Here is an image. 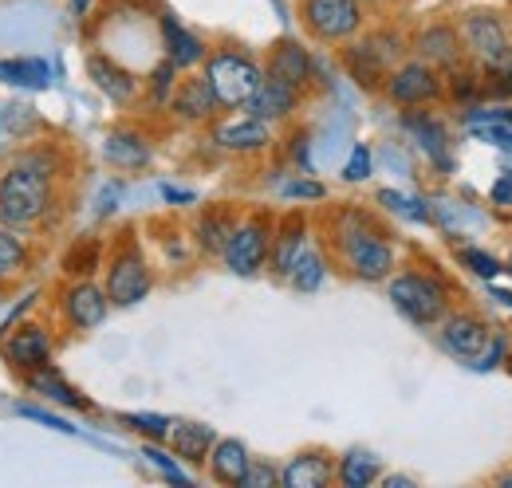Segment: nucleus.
Segmentation results:
<instances>
[{
	"mask_svg": "<svg viewBox=\"0 0 512 488\" xmlns=\"http://www.w3.org/2000/svg\"><path fill=\"white\" fill-rule=\"evenodd\" d=\"M142 457H146V461H150L166 481H174V485H190V477L178 469V461H174L166 449H158V441H146V445H142Z\"/></svg>",
	"mask_w": 512,
	"mask_h": 488,
	"instance_id": "nucleus-37",
	"label": "nucleus"
},
{
	"mask_svg": "<svg viewBox=\"0 0 512 488\" xmlns=\"http://www.w3.org/2000/svg\"><path fill=\"white\" fill-rule=\"evenodd\" d=\"M335 477L347 488H367L383 477V461H379L375 453H367V449H351V453H343V461L335 465Z\"/></svg>",
	"mask_w": 512,
	"mask_h": 488,
	"instance_id": "nucleus-29",
	"label": "nucleus"
},
{
	"mask_svg": "<svg viewBox=\"0 0 512 488\" xmlns=\"http://www.w3.org/2000/svg\"><path fill=\"white\" fill-rule=\"evenodd\" d=\"M359 4H375V0H359Z\"/></svg>",
	"mask_w": 512,
	"mask_h": 488,
	"instance_id": "nucleus-51",
	"label": "nucleus"
},
{
	"mask_svg": "<svg viewBox=\"0 0 512 488\" xmlns=\"http://www.w3.org/2000/svg\"><path fill=\"white\" fill-rule=\"evenodd\" d=\"M162 197H166L170 205H190V201H197L190 189H174V185H162Z\"/></svg>",
	"mask_w": 512,
	"mask_h": 488,
	"instance_id": "nucleus-46",
	"label": "nucleus"
},
{
	"mask_svg": "<svg viewBox=\"0 0 512 488\" xmlns=\"http://www.w3.org/2000/svg\"><path fill=\"white\" fill-rule=\"evenodd\" d=\"M505 272H509V276H512V256H509V264H505Z\"/></svg>",
	"mask_w": 512,
	"mask_h": 488,
	"instance_id": "nucleus-50",
	"label": "nucleus"
},
{
	"mask_svg": "<svg viewBox=\"0 0 512 488\" xmlns=\"http://www.w3.org/2000/svg\"><path fill=\"white\" fill-rule=\"evenodd\" d=\"M446 83L438 75V67H430L426 60H406L398 67H390L383 83V95L394 107H426L434 99H442Z\"/></svg>",
	"mask_w": 512,
	"mask_h": 488,
	"instance_id": "nucleus-9",
	"label": "nucleus"
},
{
	"mask_svg": "<svg viewBox=\"0 0 512 488\" xmlns=\"http://www.w3.org/2000/svg\"><path fill=\"white\" fill-rule=\"evenodd\" d=\"M300 91H292L288 83H280V79H260V87H256V95L245 103V111L249 115H256L260 122H284V119H292L296 115V107H300Z\"/></svg>",
	"mask_w": 512,
	"mask_h": 488,
	"instance_id": "nucleus-21",
	"label": "nucleus"
},
{
	"mask_svg": "<svg viewBox=\"0 0 512 488\" xmlns=\"http://www.w3.org/2000/svg\"><path fill=\"white\" fill-rule=\"evenodd\" d=\"M103 252H107V244L99 241V237H91V233L79 237V241L64 252V276H71V280L95 276V272L103 268Z\"/></svg>",
	"mask_w": 512,
	"mask_h": 488,
	"instance_id": "nucleus-30",
	"label": "nucleus"
},
{
	"mask_svg": "<svg viewBox=\"0 0 512 488\" xmlns=\"http://www.w3.org/2000/svg\"><path fill=\"white\" fill-rule=\"evenodd\" d=\"M323 276H327V260H323V252L320 248H312V244H304L300 256H296V264H292V272H288V284H292L296 292L312 296V292L323 284Z\"/></svg>",
	"mask_w": 512,
	"mask_h": 488,
	"instance_id": "nucleus-31",
	"label": "nucleus"
},
{
	"mask_svg": "<svg viewBox=\"0 0 512 488\" xmlns=\"http://www.w3.org/2000/svg\"><path fill=\"white\" fill-rule=\"evenodd\" d=\"M284 197H300V201H323L327 189L320 182H288L284 185Z\"/></svg>",
	"mask_w": 512,
	"mask_h": 488,
	"instance_id": "nucleus-44",
	"label": "nucleus"
},
{
	"mask_svg": "<svg viewBox=\"0 0 512 488\" xmlns=\"http://www.w3.org/2000/svg\"><path fill=\"white\" fill-rule=\"evenodd\" d=\"M87 79H91L111 103H119V107L134 103V95H138V79H134L115 56H107V52H91V56H87Z\"/></svg>",
	"mask_w": 512,
	"mask_h": 488,
	"instance_id": "nucleus-17",
	"label": "nucleus"
},
{
	"mask_svg": "<svg viewBox=\"0 0 512 488\" xmlns=\"http://www.w3.org/2000/svg\"><path fill=\"white\" fill-rule=\"evenodd\" d=\"M402 126L418 138V146L426 150V158H434L442 170H449V134H446V126L438 122V115H426V111H410V107H406Z\"/></svg>",
	"mask_w": 512,
	"mask_h": 488,
	"instance_id": "nucleus-26",
	"label": "nucleus"
},
{
	"mask_svg": "<svg viewBox=\"0 0 512 488\" xmlns=\"http://www.w3.org/2000/svg\"><path fill=\"white\" fill-rule=\"evenodd\" d=\"M249 461H253V457H249V445H245L241 437H217L213 449H209V457H205L209 477H213L217 485H229V488L241 485Z\"/></svg>",
	"mask_w": 512,
	"mask_h": 488,
	"instance_id": "nucleus-22",
	"label": "nucleus"
},
{
	"mask_svg": "<svg viewBox=\"0 0 512 488\" xmlns=\"http://www.w3.org/2000/svg\"><path fill=\"white\" fill-rule=\"evenodd\" d=\"M457 256H461V264H465L469 272H477L481 280H497V276L505 272V264H501L497 256H489V252H481V248H461Z\"/></svg>",
	"mask_w": 512,
	"mask_h": 488,
	"instance_id": "nucleus-38",
	"label": "nucleus"
},
{
	"mask_svg": "<svg viewBox=\"0 0 512 488\" xmlns=\"http://www.w3.org/2000/svg\"><path fill=\"white\" fill-rule=\"evenodd\" d=\"M272 485H280V469L253 457L249 469H245V477H241V488H272Z\"/></svg>",
	"mask_w": 512,
	"mask_h": 488,
	"instance_id": "nucleus-41",
	"label": "nucleus"
},
{
	"mask_svg": "<svg viewBox=\"0 0 512 488\" xmlns=\"http://www.w3.org/2000/svg\"><path fill=\"white\" fill-rule=\"evenodd\" d=\"M24 382H28V390L44 394L48 402H60V406H67V410H91V398H83V394H79V390H75L52 363L40 366V370H32V374H24Z\"/></svg>",
	"mask_w": 512,
	"mask_h": 488,
	"instance_id": "nucleus-27",
	"label": "nucleus"
},
{
	"mask_svg": "<svg viewBox=\"0 0 512 488\" xmlns=\"http://www.w3.org/2000/svg\"><path fill=\"white\" fill-rule=\"evenodd\" d=\"M414 52H418V60H426L438 71H449V67H457V63L465 60V44H461V32L453 24L422 28L418 40H414Z\"/></svg>",
	"mask_w": 512,
	"mask_h": 488,
	"instance_id": "nucleus-18",
	"label": "nucleus"
},
{
	"mask_svg": "<svg viewBox=\"0 0 512 488\" xmlns=\"http://www.w3.org/2000/svg\"><path fill=\"white\" fill-rule=\"evenodd\" d=\"M103 154H107V162H111L115 170H142V166H150L154 146H150V138H146V134L130 130V126H119V130H111V134H107Z\"/></svg>",
	"mask_w": 512,
	"mask_h": 488,
	"instance_id": "nucleus-23",
	"label": "nucleus"
},
{
	"mask_svg": "<svg viewBox=\"0 0 512 488\" xmlns=\"http://www.w3.org/2000/svg\"><path fill=\"white\" fill-rule=\"evenodd\" d=\"M300 24L320 44H347L363 32L367 12L359 0H300Z\"/></svg>",
	"mask_w": 512,
	"mask_h": 488,
	"instance_id": "nucleus-7",
	"label": "nucleus"
},
{
	"mask_svg": "<svg viewBox=\"0 0 512 488\" xmlns=\"http://www.w3.org/2000/svg\"><path fill=\"white\" fill-rule=\"evenodd\" d=\"M461 44L473 60L481 63L485 71L493 67H512V44H509V32L501 24V16L493 12H473L461 28Z\"/></svg>",
	"mask_w": 512,
	"mask_h": 488,
	"instance_id": "nucleus-12",
	"label": "nucleus"
},
{
	"mask_svg": "<svg viewBox=\"0 0 512 488\" xmlns=\"http://www.w3.org/2000/svg\"><path fill=\"white\" fill-rule=\"evenodd\" d=\"M67 178L56 142L28 146L0 166V225L16 233L60 225V182Z\"/></svg>",
	"mask_w": 512,
	"mask_h": 488,
	"instance_id": "nucleus-1",
	"label": "nucleus"
},
{
	"mask_svg": "<svg viewBox=\"0 0 512 488\" xmlns=\"http://www.w3.org/2000/svg\"><path fill=\"white\" fill-rule=\"evenodd\" d=\"M343 178H347V182H367V178H371V150H367L363 142L351 150V158H347V166H343Z\"/></svg>",
	"mask_w": 512,
	"mask_h": 488,
	"instance_id": "nucleus-42",
	"label": "nucleus"
},
{
	"mask_svg": "<svg viewBox=\"0 0 512 488\" xmlns=\"http://www.w3.org/2000/svg\"><path fill=\"white\" fill-rule=\"evenodd\" d=\"M103 272H107L103 292H107L111 307L142 304L150 296V288H154V272H150V264H146V256H142V248H138L130 229L111 244V252H103Z\"/></svg>",
	"mask_w": 512,
	"mask_h": 488,
	"instance_id": "nucleus-3",
	"label": "nucleus"
},
{
	"mask_svg": "<svg viewBox=\"0 0 512 488\" xmlns=\"http://www.w3.org/2000/svg\"><path fill=\"white\" fill-rule=\"evenodd\" d=\"M56 307H60V315H64V323L71 331H95L107 319L111 300L95 284V276H79V280L67 276V284L56 292Z\"/></svg>",
	"mask_w": 512,
	"mask_h": 488,
	"instance_id": "nucleus-11",
	"label": "nucleus"
},
{
	"mask_svg": "<svg viewBox=\"0 0 512 488\" xmlns=\"http://www.w3.org/2000/svg\"><path fill=\"white\" fill-rule=\"evenodd\" d=\"M379 201H383L386 209H394V213L410 217V221H430V209H422V201L402 197V193H394V189H379Z\"/></svg>",
	"mask_w": 512,
	"mask_h": 488,
	"instance_id": "nucleus-39",
	"label": "nucleus"
},
{
	"mask_svg": "<svg viewBox=\"0 0 512 488\" xmlns=\"http://www.w3.org/2000/svg\"><path fill=\"white\" fill-rule=\"evenodd\" d=\"M0 83L44 91L52 83V67L48 60H0Z\"/></svg>",
	"mask_w": 512,
	"mask_h": 488,
	"instance_id": "nucleus-32",
	"label": "nucleus"
},
{
	"mask_svg": "<svg viewBox=\"0 0 512 488\" xmlns=\"http://www.w3.org/2000/svg\"><path fill=\"white\" fill-rule=\"evenodd\" d=\"M264 75L288 83V87L300 91V95H308L312 83H316V60L308 56V48H304L300 40H276V44L268 48Z\"/></svg>",
	"mask_w": 512,
	"mask_h": 488,
	"instance_id": "nucleus-13",
	"label": "nucleus"
},
{
	"mask_svg": "<svg viewBox=\"0 0 512 488\" xmlns=\"http://www.w3.org/2000/svg\"><path fill=\"white\" fill-rule=\"evenodd\" d=\"M335 252L347 268V276L363 280V284H379L390 280L394 272V244L386 241V233L363 213V209H343L335 221Z\"/></svg>",
	"mask_w": 512,
	"mask_h": 488,
	"instance_id": "nucleus-2",
	"label": "nucleus"
},
{
	"mask_svg": "<svg viewBox=\"0 0 512 488\" xmlns=\"http://www.w3.org/2000/svg\"><path fill=\"white\" fill-rule=\"evenodd\" d=\"M501 363H509V339H505V335H489L485 351H481V355H477V359H473L469 366L485 374V370H497Z\"/></svg>",
	"mask_w": 512,
	"mask_h": 488,
	"instance_id": "nucleus-40",
	"label": "nucleus"
},
{
	"mask_svg": "<svg viewBox=\"0 0 512 488\" xmlns=\"http://www.w3.org/2000/svg\"><path fill=\"white\" fill-rule=\"evenodd\" d=\"M402 52H406V40L386 28V32H375V36H363V40H347L343 67L363 91H383L390 67L402 63Z\"/></svg>",
	"mask_w": 512,
	"mask_h": 488,
	"instance_id": "nucleus-5",
	"label": "nucleus"
},
{
	"mask_svg": "<svg viewBox=\"0 0 512 488\" xmlns=\"http://www.w3.org/2000/svg\"><path fill=\"white\" fill-rule=\"evenodd\" d=\"M166 107L174 111V119L190 122V126H201V122H209L221 111V103H217V95H213V87H209L205 75H186V79H178Z\"/></svg>",
	"mask_w": 512,
	"mask_h": 488,
	"instance_id": "nucleus-14",
	"label": "nucleus"
},
{
	"mask_svg": "<svg viewBox=\"0 0 512 488\" xmlns=\"http://www.w3.org/2000/svg\"><path fill=\"white\" fill-rule=\"evenodd\" d=\"M16 414L28 418V422H40V426L56 429V433H75V426H67L60 414H48V410H40V406H16Z\"/></svg>",
	"mask_w": 512,
	"mask_h": 488,
	"instance_id": "nucleus-43",
	"label": "nucleus"
},
{
	"mask_svg": "<svg viewBox=\"0 0 512 488\" xmlns=\"http://www.w3.org/2000/svg\"><path fill=\"white\" fill-rule=\"evenodd\" d=\"M166 441H170L174 457H182L186 465H205L217 433H213V426H205V422H170Z\"/></svg>",
	"mask_w": 512,
	"mask_h": 488,
	"instance_id": "nucleus-25",
	"label": "nucleus"
},
{
	"mask_svg": "<svg viewBox=\"0 0 512 488\" xmlns=\"http://www.w3.org/2000/svg\"><path fill=\"white\" fill-rule=\"evenodd\" d=\"M493 201H497V205H512V174L497 178V185H493Z\"/></svg>",
	"mask_w": 512,
	"mask_h": 488,
	"instance_id": "nucleus-45",
	"label": "nucleus"
},
{
	"mask_svg": "<svg viewBox=\"0 0 512 488\" xmlns=\"http://www.w3.org/2000/svg\"><path fill=\"white\" fill-rule=\"evenodd\" d=\"M386 296H390V304L398 315H406L410 323H418V327H434V323H442V315H446V288L434 280V276H426V272H390V284H386Z\"/></svg>",
	"mask_w": 512,
	"mask_h": 488,
	"instance_id": "nucleus-6",
	"label": "nucleus"
},
{
	"mask_svg": "<svg viewBox=\"0 0 512 488\" xmlns=\"http://www.w3.org/2000/svg\"><path fill=\"white\" fill-rule=\"evenodd\" d=\"M56 355V335L44 327V323H12L4 335H0V359L8 363V370H16L20 378L40 370V366L52 363Z\"/></svg>",
	"mask_w": 512,
	"mask_h": 488,
	"instance_id": "nucleus-8",
	"label": "nucleus"
},
{
	"mask_svg": "<svg viewBox=\"0 0 512 488\" xmlns=\"http://www.w3.org/2000/svg\"><path fill=\"white\" fill-rule=\"evenodd\" d=\"M335 481V457L327 449H304L280 469L284 488H327Z\"/></svg>",
	"mask_w": 512,
	"mask_h": 488,
	"instance_id": "nucleus-19",
	"label": "nucleus"
},
{
	"mask_svg": "<svg viewBox=\"0 0 512 488\" xmlns=\"http://www.w3.org/2000/svg\"><path fill=\"white\" fill-rule=\"evenodd\" d=\"M268 248H272V225L264 217H249L233 225L229 241L221 248V260L237 276H256L268 264Z\"/></svg>",
	"mask_w": 512,
	"mask_h": 488,
	"instance_id": "nucleus-10",
	"label": "nucleus"
},
{
	"mask_svg": "<svg viewBox=\"0 0 512 488\" xmlns=\"http://www.w3.org/2000/svg\"><path fill=\"white\" fill-rule=\"evenodd\" d=\"M509 363H512V355H509Z\"/></svg>",
	"mask_w": 512,
	"mask_h": 488,
	"instance_id": "nucleus-52",
	"label": "nucleus"
},
{
	"mask_svg": "<svg viewBox=\"0 0 512 488\" xmlns=\"http://www.w3.org/2000/svg\"><path fill=\"white\" fill-rule=\"evenodd\" d=\"M493 300H501L505 307H512V292H505V288H493Z\"/></svg>",
	"mask_w": 512,
	"mask_h": 488,
	"instance_id": "nucleus-47",
	"label": "nucleus"
},
{
	"mask_svg": "<svg viewBox=\"0 0 512 488\" xmlns=\"http://www.w3.org/2000/svg\"><path fill=\"white\" fill-rule=\"evenodd\" d=\"M304 244H308V221H304V213H288L280 221V229L272 233V248H268V268H272L276 280H288V272H292V264H296V256H300Z\"/></svg>",
	"mask_w": 512,
	"mask_h": 488,
	"instance_id": "nucleus-20",
	"label": "nucleus"
},
{
	"mask_svg": "<svg viewBox=\"0 0 512 488\" xmlns=\"http://www.w3.org/2000/svg\"><path fill=\"white\" fill-rule=\"evenodd\" d=\"M174 83H178V67L170 60H162L154 67V75H150V103L154 107H166L170 95H174Z\"/></svg>",
	"mask_w": 512,
	"mask_h": 488,
	"instance_id": "nucleus-36",
	"label": "nucleus"
},
{
	"mask_svg": "<svg viewBox=\"0 0 512 488\" xmlns=\"http://www.w3.org/2000/svg\"><path fill=\"white\" fill-rule=\"evenodd\" d=\"M119 422L142 433L146 441H166V433H170V418H162V414H119Z\"/></svg>",
	"mask_w": 512,
	"mask_h": 488,
	"instance_id": "nucleus-34",
	"label": "nucleus"
},
{
	"mask_svg": "<svg viewBox=\"0 0 512 488\" xmlns=\"http://www.w3.org/2000/svg\"><path fill=\"white\" fill-rule=\"evenodd\" d=\"M201 63H205L201 75L209 79V87H213L221 111H241L256 95L260 79H264V67H260L253 56L233 52V48H213V52H205Z\"/></svg>",
	"mask_w": 512,
	"mask_h": 488,
	"instance_id": "nucleus-4",
	"label": "nucleus"
},
{
	"mask_svg": "<svg viewBox=\"0 0 512 488\" xmlns=\"http://www.w3.org/2000/svg\"><path fill=\"white\" fill-rule=\"evenodd\" d=\"M162 40H166V60L174 63L178 71H190L197 63L205 60V40L201 36H193L186 24H178L170 12L162 16Z\"/></svg>",
	"mask_w": 512,
	"mask_h": 488,
	"instance_id": "nucleus-24",
	"label": "nucleus"
},
{
	"mask_svg": "<svg viewBox=\"0 0 512 488\" xmlns=\"http://www.w3.org/2000/svg\"><path fill=\"white\" fill-rule=\"evenodd\" d=\"M8 288H12V280H0V296H4V292H8Z\"/></svg>",
	"mask_w": 512,
	"mask_h": 488,
	"instance_id": "nucleus-49",
	"label": "nucleus"
},
{
	"mask_svg": "<svg viewBox=\"0 0 512 488\" xmlns=\"http://www.w3.org/2000/svg\"><path fill=\"white\" fill-rule=\"evenodd\" d=\"M442 347H446L453 359H461V363H473L481 351H485V343H489V327H485V319H477V315H469V311H461V315H442Z\"/></svg>",
	"mask_w": 512,
	"mask_h": 488,
	"instance_id": "nucleus-15",
	"label": "nucleus"
},
{
	"mask_svg": "<svg viewBox=\"0 0 512 488\" xmlns=\"http://www.w3.org/2000/svg\"><path fill=\"white\" fill-rule=\"evenodd\" d=\"M36 264V252H32V241L8 225H0V280H20L28 276Z\"/></svg>",
	"mask_w": 512,
	"mask_h": 488,
	"instance_id": "nucleus-28",
	"label": "nucleus"
},
{
	"mask_svg": "<svg viewBox=\"0 0 512 488\" xmlns=\"http://www.w3.org/2000/svg\"><path fill=\"white\" fill-rule=\"evenodd\" d=\"M233 225H237V221L229 217V209H205L201 221H197V244H201L205 252H217V256H221V248L229 241Z\"/></svg>",
	"mask_w": 512,
	"mask_h": 488,
	"instance_id": "nucleus-33",
	"label": "nucleus"
},
{
	"mask_svg": "<svg viewBox=\"0 0 512 488\" xmlns=\"http://www.w3.org/2000/svg\"><path fill=\"white\" fill-rule=\"evenodd\" d=\"M213 142L225 154H260V150L272 146V126L260 122L256 115H237V119H225L213 126Z\"/></svg>",
	"mask_w": 512,
	"mask_h": 488,
	"instance_id": "nucleus-16",
	"label": "nucleus"
},
{
	"mask_svg": "<svg viewBox=\"0 0 512 488\" xmlns=\"http://www.w3.org/2000/svg\"><path fill=\"white\" fill-rule=\"evenodd\" d=\"M87 4H91V0H71V16H83V12H87Z\"/></svg>",
	"mask_w": 512,
	"mask_h": 488,
	"instance_id": "nucleus-48",
	"label": "nucleus"
},
{
	"mask_svg": "<svg viewBox=\"0 0 512 488\" xmlns=\"http://www.w3.org/2000/svg\"><path fill=\"white\" fill-rule=\"evenodd\" d=\"M473 138L477 142H489V146H501V150H512V122L505 119H481V122H469Z\"/></svg>",
	"mask_w": 512,
	"mask_h": 488,
	"instance_id": "nucleus-35",
	"label": "nucleus"
}]
</instances>
